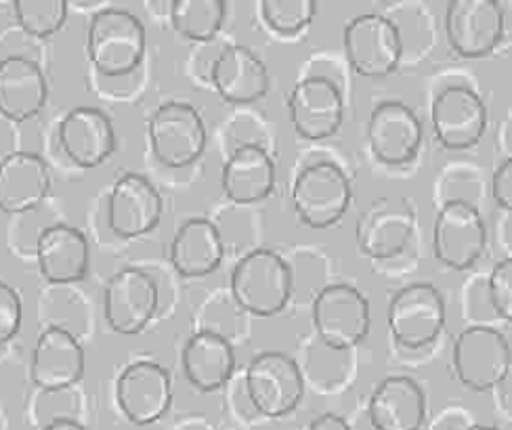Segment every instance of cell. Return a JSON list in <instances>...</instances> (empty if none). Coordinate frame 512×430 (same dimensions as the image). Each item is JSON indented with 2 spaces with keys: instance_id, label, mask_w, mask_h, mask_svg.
I'll return each instance as SVG.
<instances>
[{
  "instance_id": "obj_1",
  "label": "cell",
  "mask_w": 512,
  "mask_h": 430,
  "mask_svg": "<svg viewBox=\"0 0 512 430\" xmlns=\"http://www.w3.org/2000/svg\"><path fill=\"white\" fill-rule=\"evenodd\" d=\"M147 32L143 21L126 9L97 11L87 28V57L97 74L122 78L133 74L145 59Z\"/></svg>"
},
{
  "instance_id": "obj_2",
  "label": "cell",
  "mask_w": 512,
  "mask_h": 430,
  "mask_svg": "<svg viewBox=\"0 0 512 430\" xmlns=\"http://www.w3.org/2000/svg\"><path fill=\"white\" fill-rule=\"evenodd\" d=\"M294 275L282 254L256 248L231 271V296L238 307L256 317L280 315L292 298Z\"/></svg>"
},
{
  "instance_id": "obj_3",
  "label": "cell",
  "mask_w": 512,
  "mask_h": 430,
  "mask_svg": "<svg viewBox=\"0 0 512 430\" xmlns=\"http://www.w3.org/2000/svg\"><path fill=\"white\" fill-rule=\"evenodd\" d=\"M311 321L317 338L328 349L349 351L370 334V300L347 282L324 286L313 298Z\"/></svg>"
},
{
  "instance_id": "obj_4",
  "label": "cell",
  "mask_w": 512,
  "mask_h": 430,
  "mask_svg": "<svg viewBox=\"0 0 512 430\" xmlns=\"http://www.w3.org/2000/svg\"><path fill=\"white\" fill-rule=\"evenodd\" d=\"M353 200L347 172L334 162L307 164L292 185L296 217L311 229H328L345 217Z\"/></svg>"
},
{
  "instance_id": "obj_5",
  "label": "cell",
  "mask_w": 512,
  "mask_h": 430,
  "mask_svg": "<svg viewBox=\"0 0 512 430\" xmlns=\"http://www.w3.org/2000/svg\"><path fill=\"white\" fill-rule=\"evenodd\" d=\"M147 139L162 166L187 168L204 156L208 131L198 107L185 101H166L149 116Z\"/></svg>"
},
{
  "instance_id": "obj_6",
  "label": "cell",
  "mask_w": 512,
  "mask_h": 430,
  "mask_svg": "<svg viewBox=\"0 0 512 430\" xmlns=\"http://www.w3.org/2000/svg\"><path fill=\"white\" fill-rule=\"evenodd\" d=\"M508 338L489 326H468L454 338L452 370L468 391L485 393L502 386L510 374Z\"/></svg>"
},
{
  "instance_id": "obj_7",
  "label": "cell",
  "mask_w": 512,
  "mask_h": 430,
  "mask_svg": "<svg viewBox=\"0 0 512 430\" xmlns=\"http://www.w3.org/2000/svg\"><path fill=\"white\" fill-rule=\"evenodd\" d=\"M349 66L364 78H387L403 59V38L395 21L380 13H361L343 28Z\"/></svg>"
},
{
  "instance_id": "obj_8",
  "label": "cell",
  "mask_w": 512,
  "mask_h": 430,
  "mask_svg": "<svg viewBox=\"0 0 512 430\" xmlns=\"http://www.w3.org/2000/svg\"><path fill=\"white\" fill-rule=\"evenodd\" d=\"M445 321V298L441 290L429 282L403 286L389 300V332L403 349L418 351L431 347L443 334Z\"/></svg>"
},
{
  "instance_id": "obj_9",
  "label": "cell",
  "mask_w": 512,
  "mask_h": 430,
  "mask_svg": "<svg viewBox=\"0 0 512 430\" xmlns=\"http://www.w3.org/2000/svg\"><path fill=\"white\" fill-rule=\"evenodd\" d=\"M246 393L256 412L265 418L292 414L305 395L298 363L282 351H263L246 368Z\"/></svg>"
},
{
  "instance_id": "obj_10",
  "label": "cell",
  "mask_w": 512,
  "mask_h": 430,
  "mask_svg": "<svg viewBox=\"0 0 512 430\" xmlns=\"http://www.w3.org/2000/svg\"><path fill=\"white\" fill-rule=\"evenodd\" d=\"M487 250V225L481 210L466 200L445 202L433 225V254L452 271L473 269Z\"/></svg>"
},
{
  "instance_id": "obj_11",
  "label": "cell",
  "mask_w": 512,
  "mask_h": 430,
  "mask_svg": "<svg viewBox=\"0 0 512 430\" xmlns=\"http://www.w3.org/2000/svg\"><path fill=\"white\" fill-rule=\"evenodd\" d=\"M416 235V210L408 198L382 196L359 214L355 240L372 261H389L408 250Z\"/></svg>"
},
{
  "instance_id": "obj_12",
  "label": "cell",
  "mask_w": 512,
  "mask_h": 430,
  "mask_svg": "<svg viewBox=\"0 0 512 430\" xmlns=\"http://www.w3.org/2000/svg\"><path fill=\"white\" fill-rule=\"evenodd\" d=\"M160 307L156 279L139 267L116 271L103 292V315L112 332L137 336L147 330Z\"/></svg>"
},
{
  "instance_id": "obj_13",
  "label": "cell",
  "mask_w": 512,
  "mask_h": 430,
  "mask_svg": "<svg viewBox=\"0 0 512 430\" xmlns=\"http://www.w3.org/2000/svg\"><path fill=\"white\" fill-rule=\"evenodd\" d=\"M433 133L447 152H466L475 147L487 128V105L466 84H450L439 91L431 105Z\"/></svg>"
},
{
  "instance_id": "obj_14",
  "label": "cell",
  "mask_w": 512,
  "mask_h": 430,
  "mask_svg": "<svg viewBox=\"0 0 512 430\" xmlns=\"http://www.w3.org/2000/svg\"><path fill=\"white\" fill-rule=\"evenodd\" d=\"M506 17L496 0H452L445 7V38L460 57L481 59L504 38Z\"/></svg>"
},
{
  "instance_id": "obj_15",
  "label": "cell",
  "mask_w": 512,
  "mask_h": 430,
  "mask_svg": "<svg viewBox=\"0 0 512 430\" xmlns=\"http://www.w3.org/2000/svg\"><path fill=\"white\" fill-rule=\"evenodd\" d=\"M116 403L131 424H156L173 405V380L168 370L156 361L126 365L116 380Z\"/></svg>"
},
{
  "instance_id": "obj_16",
  "label": "cell",
  "mask_w": 512,
  "mask_h": 430,
  "mask_svg": "<svg viewBox=\"0 0 512 430\" xmlns=\"http://www.w3.org/2000/svg\"><path fill=\"white\" fill-rule=\"evenodd\" d=\"M288 114L296 135L307 141L334 137L345 122V97L326 76H309L292 86Z\"/></svg>"
},
{
  "instance_id": "obj_17",
  "label": "cell",
  "mask_w": 512,
  "mask_h": 430,
  "mask_svg": "<svg viewBox=\"0 0 512 430\" xmlns=\"http://www.w3.org/2000/svg\"><path fill=\"white\" fill-rule=\"evenodd\" d=\"M366 137L378 162L389 166L410 164L420 152L422 122L408 103L387 99L372 110Z\"/></svg>"
},
{
  "instance_id": "obj_18",
  "label": "cell",
  "mask_w": 512,
  "mask_h": 430,
  "mask_svg": "<svg viewBox=\"0 0 512 430\" xmlns=\"http://www.w3.org/2000/svg\"><path fill=\"white\" fill-rule=\"evenodd\" d=\"M164 214V200L156 185L137 172L122 175L108 198V225L122 240H137L152 233Z\"/></svg>"
},
{
  "instance_id": "obj_19",
  "label": "cell",
  "mask_w": 512,
  "mask_h": 430,
  "mask_svg": "<svg viewBox=\"0 0 512 430\" xmlns=\"http://www.w3.org/2000/svg\"><path fill=\"white\" fill-rule=\"evenodd\" d=\"M87 368L80 340L66 328H47L34 344L30 378L45 393H61L76 386Z\"/></svg>"
},
{
  "instance_id": "obj_20",
  "label": "cell",
  "mask_w": 512,
  "mask_h": 430,
  "mask_svg": "<svg viewBox=\"0 0 512 430\" xmlns=\"http://www.w3.org/2000/svg\"><path fill=\"white\" fill-rule=\"evenodd\" d=\"M59 145L76 166L97 168L116 152V128L99 107H74L59 122Z\"/></svg>"
},
{
  "instance_id": "obj_21",
  "label": "cell",
  "mask_w": 512,
  "mask_h": 430,
  "mask_svg": "<svg viewBox=\"0 0 512 430\" xmlns=\"http://www.w3.org/2000/svg\"><path fill=\"white\" fill-rule=\"evenodd\" d=\"M36 263L49 284L66 286L82 282L91 267L87 235L63 223L45 227L36 240Z\"/></svg>"
},
{
  "instance_id": "obj_22",
  "label": "cell",
  "mask_w": 512,
  "mask_h": 430,
  "mask_svg": "<svg viewBox=\"0 0 512 430\" xmlns=\"http://www.w3.org/2000/svg\"><path fill=\"white\" fill-rule=\"evenodd\" d=\"M210 82L229 105H250L269 93V68L252 49L225 47L210 66Z\"/></svg>"
},
{
  "instance_id": "obj_23",
  "label": "cell",
  "mask_w": 512,
  "mask_h": 430,
  "mask_svg": "<svg viewBox=\"0 0 512 430\" xmlns=\"http://www.w3.org/2000/svg\"><path fill=\"white\" fill-rule=\"evenodd\" d=\"M49 82L36 61L11 55L0 59V116L28 122L45 110Z\"/></svg>"
},
{
  "instance_id": "obj_24",
  "label": "cell",
  "mask_w": 512,
  "mask_h": 430,
  "mask_svg": "<svg viewBox=\"0 0 512 430\" xmlns=\"http://www.w3.org/2000/svg\"><path fill=\"white\" fill-rule=\"evenodd\" d=\"M368 418L374 430H422L426 395L410 376L382 378L370 395Z\"/></svg>"
},
{
  "instance_id": "obj_25",
  "label": "cell",
  "mask_w": 512,
  "mask_h": 430,
  "mask_svg": "<svg viewBox=\"0 0 512 430\" xmlns=\"http://www.w3.org/2000/svg\"><path fill=\"white\" fill-rule=\"evenodd\" d=\"M277 181V168L261 145L246 143L233 149L221 170V187L227 200L240 206L267 200Z\"/></svg>"
},
{
  "instance_id": "obj_26",
  "label": "cell",
  "mask_w": 512,
  "mask_h": 430,
  "mask_svg": "<svg viewBox=\"0 0 512 430\" xmlns=\"http://www.w3.org/2000/svg\"><path fill=\"white\" fill-rule=\"evenodd\" d=\"M47 162L30 152H13L0 160V212L26 214L51 193Z\"/></svg>"
},
{
  "instance_id": "obj_27",
  "label": "cell",
  "mask_w": 512,
  "mask_h": 430,
  "mask_svg": "<svg viewBox=\"0 0 512 430\" xmlns=\"http://www.w3.org/2000/svg\"><path fill=\"white\" fill-rule=\"evenodd\" d=\"M181 365L187 382L200 393H215L236 372V349L219 332L202 330L191 336L181 353Z\"/></svg>"
},
{
  "instance_id": "obj_28",
  "label": "cell",
  "mask_w": 512,
  "mask_h": 430,
  "mask_svg": "<svg viewBox=\"0 0 512 430\" xmlns=\"http://www.w3.org/2000/svg\"><path fill=\"white\" fill-rule=\"evenodd\" d=\"M225 256L219 227L208 219L185 221L168 248V258L181 277H206L215 273Z\"/></svg>"
},
{
  "instance_id": "obj_29",
  "label": "cell",
  "mask_w": 512,
  "mask_h": 430,
  "mask_svg": "<svg viewBox=\"0 0 512 430\" xmlns=\"http://www.w3.org/2000/svg\"><path fill=\"white\" fill-rule=\"evenodd\" d=\"M170 26L191 42H208L215 38L227 15L223 0H175L170 3Z\"/></svg>"
},
{
  "instance_id": "obj_30",
  "label": "cell",
  "mask_w": 512,
  "mask_h": 430,
  "mask_svg": "<svg viewBox=\"0 0 512 430\" xmlns=\"http://www.w3.org/2000/svg\"><path fill=\"white\" fill-rule=\"evenodd\" d=\"M17 26L32 38H51L68 24V3L63 0H17L13 3Z\"/></svg>"
},
{
  "instance_id": "obj_31",
  "label": "cell",
  "mask_w": 512,
  "mask_h": 430,
  "mask_svg": "<svg viewBox=\"0 0 512 430\" xmlns=\"http://www.w3.org/2000/svg\"><path fill=\"white\" fill-rule=\"evenodd\" d=\"M259 9L265 26L280 36L301 34L317 15L313 0H263Z\"/></svg>"
},
{
  "instance_id": "obj_32",
  "label": "cell",
  "mask_w": 512,
  "mask_h": 430,
  "mask_svg": "<svg viewBox=\"0 0 512 430\" xmlns=\"http://www.w3.org/2000/svg\"><path fill=\"white\" fill-rule=\"evenodd\" d=\"M487 296L494 313L510 324L512 319V258H500L487 279Z\"/></svg>"
},
{
  "instance_id": "obj_33",
  "label": "cell",
  "mask_w": 512,
  "mask_h": 430,
  "mask_svg": "<svg viewBox=\"0 0 512 430\" xmlns=\"http://www.w3.org/2000/svg\"><path fill=\"white\" fill-rule=\"evenodd\" d=\"M24 321V305L17 290L5 282H0V347L11 342Z\"/></svg>"
},
{
  "instance_id": "obj_34",
  "label": "cell",
  "mask_w": 512,
  "mask_h": 430,
  "mask_svg": "<svg viewBox=\"0 0 512 430\" xmlns=\"http://www.w3.org/2000/svg\"><path fill=\"white\" fill-rule=\"evenodd\" d=\"M492 198L498 204V208H504V210L512 208V160L510 158H506L494 170Z\"/></svg>"
},
{
  "instance_id": "obj_35",
  "label": "cell",
  "mask_w": 512,
  "mask_h": 430,
  "mask_svg": "<svg viewBox=\"0 0 512 430\" xmlns=\"http://www.w3.org/2000/svg\"><path fill=\"white\" fill-rule=\"evenodd\" d=\"M473 424L471 416H468L460 407H447L429 426V430H466Z\"/></svg>"
},
{
  "instance_id": "obj_36",
  "label": "cell",
  "mask_w": 512,
  "mask_h": 430,
  "mask_svg": "<svg viewBox=\"0 0 512 430\" xmlns=\"http://www.w3.org/2000/svg\"><path fill=\"white\" fill-rule=\"evenodd\" d=\"M309 430H353V428H351V424H349L343 416L328 412V414L317 416V418L309 424Z\"/></svg>"
},
{
  "instance_id": "obj_37",
  "label": "cell",
  "mask_w": 512,
  "mask_h": 430,
  "mask_svg": "<svg viewBox=\"0 0 512 430\" xmlns=\"http://www.w3.org/2000/svg\"><path fill=\"white\" fill-rule=\"evenodd\" d=\"M40 430H87V426L80 424L78 420L74 418H68V416H57L53 420H49L45 426H42Z\"/></svg>"
},
{
  "instance_id": "obj_38",
  "label": "cell",
  "mask_w": 512,
  "mask_h": 430,
  "mask_svg": "<svg viewBox=\"0 0 512 430\" xmlns=\"http://www.w3.org/2000/svg\"><path fill=\"white\" fill-rule=\"evenodd\" d=\"M466 430H500V428H496V426H489V424H477V422H473V424L468 426Z\"/></svg>"
}]
</instances>
